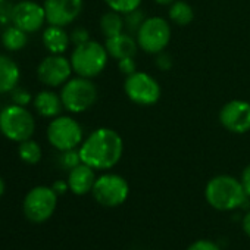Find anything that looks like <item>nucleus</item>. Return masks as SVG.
Listing matches in <instances>:
<instances>
[{
    "mask_svg": "<svg viewBox=\"0 0 250 250\" xmlns=\"http://www.w3.org/2000/svg\"><path fill=\"white\" fill-rule=\"evenodd\" d=\"M81 162L93 169H110L122 158V137L110 128H97L93 131L78 149Z\"/></svg>",
    "mask_w": 250,
    "mask_h": 250,
    "instance_id": "nucleus-1",
    "label": "nucleus"
},
{
    "mask_svg": "<svg viewBox=\"0 0 250 250\" xmlns=\"http://www.w3.org/2000/svg\"><path fill=\"white\" fill-rule=\"evenodd\" d=\"M21 78V71L18 63L6 56L0 55V94L12 93Z\"/></svg>",
    "mask_w": 250,
    "mask_h": 250,
    "instance_id": "nucleus-17",
    "label": "nucleus"
},
{
    "mask_svg": "<svg viewBox=\"0 0 250 250\" xmlns=\"http://www.w3.org/2000/svg\"><path fill=\"white\" fill-rule=\"evenodd\" d=\"M104 47L109 56L116 61H121L125 58H134L137 53L139 43L128 33H121L118 36L106 39Z\"/></svg>",
    "mask_w": 250,
    "mask_h": 250,
    "instance_id": "nucleus-16",
    "label": "nucleus"
},
{
    "mask_svg": "<svg viewBox=\"0 0 250 250\" xmlns=\"http://www.w3.org/2000/svg\"><path fill=\"white\" fill-rule=\"evenodd\" d=\"M107 50L97 42H85L75 46L71 55V65L78 77L93 78L97 77L107 63Z\"/></svg>",
    "mask_w": 250,
    "mask_h": 250,
    "instance_id": "nucleus-4",
    "label": "nucleus"
},
{
    "mask_svg": "<svg viewBox=\"0 0 250 250\" xmlns=\"http://www.w3.org/2000/svg\"><path fill=\"white\" fill-rule=\"evenodd\" d=\"M61 164L63 168L66 169H72L75 168L77 165L81 164V156H80V152L72 149V150H66V152H62V156H61Z\"/></svg>",
    "mask_w": 250,
    "mask_h": 250,
    "instance_id": "nucleus-26",
    "label": "nucleus"
},
{
    "mask_svg": "<svg viewBox=\"0 0 250 250\" xmlns=\"http://www.w3.org/2000/svg\"><path fill=\"white\" fill-rule=\"evenodd\" d=\"M96 169L85 164H80L75 168H72L68 174V186L69 191H72L77 196H84L87 193H91L94 183H96Z\"/></svg>",
    "mask_w": 250,
    "mask_h": 250,
    "instance_id": "nucleus-15",
    "label": "nucleus"
},
{
    "mask_svg": "<svg viewBox=\"0 0 250 250\" xmlns=\"http://www.w3.org/2000/svg\"><path fill=\"white\" fill-rule=\"evenodd\" d=\"M12 6H14V5H12ZM12 6L9 5L8 0H0V22L11 21Z\"/></svg>",
    "mask_w": 250,
    "mask_h": 250,
    "instance_id": "nucleus-32",
    "label": "nucleus"
},
{
    "mask_svg": "<svg viewBox=\"0 0 250 250\" xmlns=\"http://www.w3.org/2000/svg\"><path fill=\"white\" fill-rule=\"evenodd\" d=\"M18 155H20L22 162H25L28 165H36L42 161L43 150L37 142H34L33 139H28V140L20 143Z\"/></svg>",
    "mask_w": 250,
    "mask_h": 250,
    "instance_id": "nucleus-23",
    "label": "nucleus"
},
{
    "mask_svg": "<svg viewBox=\"0 0 250 250\" xmlns=\"http://www.w3.org/2000/svg\"><path fill=\"white\" fill-rule=\"evenodd\" d=\"M169 18L174 24L180 27L188 25L194 18L193 8L188 3L183 2V0H175L169 8Z\"/></svg>",
    "mask_w": 250,
    "mask_h": 250,
    "instance_id": "nucleus-22",
    "label": "nucleus"
},
{
    "mask_svg": "<svg viewBox=\"0 0 250 250\" xmlns=\"http://www.w3.org/2000/svg\"><path fill=\"white\" fill-rule=\"evenodd\" d=\"M124 24H125V30L130 34H137V31L140 30V27L143 25L145 22V12L139 11V9H134L128 14H124Z\"/></svg>",
    "mask_w": 250,
    "mask_h": 250,
    "instance_id": "nucleus-24",
    "label": "nucleus"
},
{
    "mask_svg": "<svg viewBox=\"0 0 250 250\" xmlns=\"http://www.w3.org/2000/svg\"><path fill=\"white\" fill-rule=\"evenodd\" d=\"M156 65H158V68L162 69V71H169V69L172 68V58H171V55H168V53H165V52L158 53Z\"/></svg>",
    "mask_w": 250,
    "mask_h": 250,
    "instance_id": "nucleus-31",
    "label": "nucleus"
},
{
    "mask_svg": "<svg viewBox=\"0 0 250 250\" xmlns=\"http://www.w3.org/2000/svg\"><path fill=\"white\" fill-rule=\"evenodd\" d=\"M88 40H90L88 31L84 30V28H75V30L72 31V34H71V42H72L75 46L83 44V43H85V42H88Z\"/></svg>",
    "mask_w": 250,
    "mask_h": 250,
    "instance_id": "nucleus-30",
    "label": "nucleus"
},
{
    "mask_svg": "<svg viewBox=\"0 0 250 250\" xmlns=\"http://www.w3.org/2000/svg\"><path fill=\"white\" fill-rule=\"evenodd\" d=\"M36 131V119L27 106L9 104L0 110V133L8 140L21 143L33 137Z\"/></svg>",
    "mask_w": 250,
    "mask_h": 250,
    "instance_id": "nucleus-3",
    "label": "nucleus"
},
{
    "mask_svg": "<svg viewBox=\"0 0 250 250\" xmlns=\"http://www.w3.org/2000/svg\"><path fill=\"white\" fill-rule=\"evenodd\" d=\"M206 202L216 210L229 212L241 208L247 202V196L241 183L231 175H216L206 184Z\"/></svg>",
    "mask_w": 250,
    "mask_h": 250,
    "instance_id": "nucleus-2",
    "label": "nucleus"
},
{
    "mask_svg": "<svg viewBox=\"0 0 250 250\" xmlns=\"http://www.w3.org/2000/svg\"><path fill=\"white\" fill-rule=\"evenodd\" d=\"M240 183H241V186H243V190H244L246 196L250 199V165H247V167L243 169Z\"/></svg>",
    "mask_w": 250,
    "mask_h": 250,
    "instance_id": "nucleus-33",
    "label": "nucleus"
},
{
    "mask_svg": "<svg viewBox=\"0 0 250 250\" xmlns=\"http://www.w3.org/2000/svg\"><path fill=\"white\" fill-rule=\"evenodd\" d=\"M155 2L158 3V5H172L174 2H175V0H155Z\"/></svg>",
    "mask_w": 250,
    "mask_h": 250,
    "instance_id": "nucleus-37",
    "label": "nucleus"
},
{
    "mask_svg": "<svg viewBox=\"0 0 250 250\" xmlns=\"http://www.w3.org/2000/svg\"><path fill=\"white\" fill-rule=\"evenodd\" d=\"M100 30H102V33H103V36L106 39L124 33V30H125L124 17H121L119 12H116V11L106 12L100 18Z\"/></svg>",
    "mask_w": 250,
    "mask_h": 250,
    "instance_id": "nucleus-21",
    "label": "nucleus"
},
{
    "mask_svg": "<svg viewBox=\"0 0 250 250\" xmlns=\"http://www.w3.org/2000/svg\"><path fill=\"white\" fill-rule=\"evenodd\" d=\"M186 250H221V247L215 241H212V240L200 238V240L193 241Z\"/></svg>",
    "mask_w": 250,
    "mask_h": 250,
    "instance_id": "nucleus-27",
    "label": "nucleus"
},
{
    "mask_svg": "<svg viewBox=\"0 0 250 250\" xmlns=\"http://www.w3.org/2000/svg\"><path fill=\"white\" fill-rule=\"evenodd\" d=\"M72 71L71 61L62 55H50L40 62L37 68V77L40 83L47 87H59L71 78Z\"/></svg>",
    "mask_w": 250,
    "mask_h": 250,
    "instance_id": "nucleus-12",
    "label": "nucleus"
},
{
    "mask_svg": "<svg viewBox=\"0 0 250 250\" xmlns=\"http://www.w3.org/2000/svg\"><path fill=\"white\" fill-rule=\"evenodd\" d=\"M52 188L58 193V196H61V194H65V193L69 190V186H68V181L58 180V181H55V183H53Z\"/></svg>",
    "mask_w": 250,
    "mask_h": 250,
    "instance_id": "nucleus-34",
    "label": "nucleus"
},
{
    "mask_svg": "<svg viewBox=\"0 0 250 250\" xmlns=\"http://www.w3.org/2000/svg\"><path fill=\"white\" fill-rule=\"evenodd\" d=\"M33 104H34V109L37 110V113L44 118L59 116V113L63 107L61 94H56L55 91H50V90H43V91L37 93V96L33 100Z\"/></svg>",
    "mask_w": 250,
    "mask_h": 250,
    "instance_id": "nucleus-18",
    "label": "nucleus"
},
{
    "mask_svg": "<svg viewBox=\"0 0 250 250\" xmlns=\"http://www.w3.org/2000/svg\"><path fill=\"white\" fill-rule=\"evenodd\" d=\"M11 22L25 33H36L43 27L44 22H47L44 6L34 0L18 2L12 6Z\"/></svg>",
    "mask_w": 250,
    "mask_h": 250,
    "instance_id": "nucleus-11",
    "label": "nucleus"
},
{
    "mask_svg": "<svg viewBox=\"0 0 250 250\" xmlns=\"http://www.w3.org/2000/svg\"><path fill=\"white\" fill-rule=\"evenodd\" d=\"M243 231L244 234L250 238V210L244 215L243 218Z\"/></svg>",
    "mask_w": 250,
    "mask_h": 250,
    "instance_id": "nucleus-35",
    "label": "nucleus"
},
{
    "mask_svg": "<svg viewBox=\"0 0 250 250\" xmlns=\"http://www.w3.org/2000/svg\"><path fill=\"white\" fill-rule=\"evenodd\" d=\"M124 90L131 102L142 106L155 104L161 97V87L158 81L152 75L139 71L127 77Z\"/></svg>",
    "mask_w": 250,
    "mask_h": 250,
    "instance_id": "nucleus-10",
    "label": "nucleus"
},
{
    "mask_svg": "<svg viewBox=\"0 0 250 250\" xmlns=\"http://www.w3.org/2000/svg\"><path fill=\"white\" fill-rule=\"evenodd\" d=\"M58 206V193L47 186H37L31 188L22 203L25 218L34 224H43L49 221Z\"/></svg>",
    "mask_w": 250,
    "mask_h": 250,
    "instance_id": "nucleus-5",
    "label": "nucleus"
},
{
    "mask_svg": "<svg viewBox=\"0 0 250 250\" xmlns=\"http://www.w3.org/2000/svg\"><path fill=\"white\" fill-rule=\"evenodd\" d=\"M61 99L66 110L72 113H81L88 110L96 103L97 88L90 78H69L62 87Z\"/></svg>",
    "mask_w": 250,
    "mask_h": 250,
    "instance_id": "nucleus-6",
    "label": "nucleus"
},
{
    "mask_svg": "<svg viewBox=\"0 0 250 250\" xmlns=\"http://www.w3.org/2000/svg\"><path fill=\"white\" fill-rule=\"evenodd\" d=\"M12 102L15 104L28 106V103L31 102V94L27 90H24V88H15L12 91Z\"/></svg>",
    "mask_w": 250,
    "mask_h": 250,
    "instance_id": "nucleus-28",
    "label": "nucleus"
},
{
    "mask_svg": "<svg viewBox=\"0 0 250 250\" xmlns=\"http://www.w3.org/2000/svg\"><path fill=\"white\" fill-rule=\"evenodd\" d=\"M28 33L22 31L21 28L15 27V25H11L8 27L3 34H2V44L6 50L9 52H18V50H22L27 43H28V37H27Z\"/></svg>",
    "mask_w": 250,
    "mask_h": 250,
    "instance_id": "nucleus-20",
    "label": "nucleus"
},
{
    "mask_svg": "<svg viewBox=\"0 0 250 250\" xmlns=\"http://www.w3.org/2000/svg\"><path fill=\"white\" fill-rule=\"evenodd\" d=\"M136 39L140 49L147 53L158 55L165 50L171 40V27L164 18H146L136 34Z\"/></svg>",
    "mask_w": 250,
    "mask_h": 250,
    "instance_id": "nucleus-9",
    "label": "nucleus"
},
{
    "mask_svg": "<svg viewBox=\"0 0 250 250\" xmlns=\"http://www.w3.org/2000/svg\"><path fill=\"white\" fill-rule=\"evenodd\" d=\"M104 3L110 8V11H116L119 14H128L134 9H139L142 0H104Z\"/></svg>",
    "mask_w": 250,
    "mask_h": 250,
    "instance_id": "nucleus-25",
    "label": "nucleus"
},
{
    "mask_svg": "<svg viewBox=\"0 0 250 250\" xmlns=\"http://www.w3.org/2000/svg\"><path fill=\"white\" fill-rule=\"evenodd\" d=\"M222 127L234 134L250 131V103L244 100H231L225 103L219 112Z\"/></svg>",
    "mask_w": 250,
    "mask_h": 250,
    "instance_id": "nucleus-13",
    "label": "nucleus"
},
{
    "mask_svg": "<svg viewBox=\"0 0 250 250\" xmlns=\"http://www.w3.org/2000/svg\"><path fill=\"white\" fill-rule=\"evenodd\" d=\"M5 190H6L5 181H3V178H2V177H0V199H2V196L5 194Z\"/></svg>",
    "mask_w": 250,
    "mask_h": 250,
    "instance_id": "nucleus-36",
    "label": "nucleus"
},
{
    "mask_svg": "<svg viewBox=\"0 0 250 250\" xmlns=\"http://www.w3.org/2000/svg\"><path fill=\"white\" fill-rule=\"evenodd\" d=\"M47 140L59 152L72 150L83 143V128L71 116H56L47 127Z\"/></svg>",
    "mask_w": 250,
    "mask_h": 250,
    "instance_id": "nucleus-7",
    "label": "nucleus"
},
{
    "mask_svg": "<svg viewBox=\"0 0 250 250\" xmlns=\"http://www.w3.org/2000/svg\"><path fill=\"white\" fill-rule=\"evenodd\" d=\"M71 37L63 30V27L49 25L43 31V44L50 52V55H62L69 47Z\"/></svg>",
    "mask_w": 250,
    "mask_h": 250,
    "instance_id": "nucleus-19",
    "label": "nucleus"
},
{
    "mask_svg": "<svg viewBox=\"0 0 250 250\" xmlns=\"http://www.w3.org/2000/svg\"><path fill=\"white\" fill-rule=\"evenodd\" d=\"M91 194L99 205L104 208H116L128 199L130 186L121 175L104 174L96 178Z\"/></svg>",
    "mask_w": 250,
    "mask_h": 250,
    "instance_id": "nucleus-8",
    "label": "nucleus"
},
{
    "mask_svg": "<svg viewBox=\"0 0 250 250\" xmlns=\"http://www.w3.org/2000/svg\"><path fill=\"white\" fill-rule=\"evenodd\" d=\"M43 6L49 25L66 27L80 17L84 0H44Z\"/></svg>",
    "mask_w": 250,
    "mask_h": 250,
    "instance_id": "nucleus-14",
    "label": "nucleus"
},
{
    "mask_svg": "<svg viewBox=\"0 0 250 250\" xmlns=\"http://www.w3.org/2000/svg\"><path fill=\"white\" fill-rule=\"evenodd\" d=\"M118 68L122 74H125L127 77L137 71V66H136V62L133 58H125V59L118 61Z\"/></svg>",
    "mask_w": 250,
    "mask_h": 250,
    "instance_id": "nucleus-29",
    "label": "nucleus"
}]
</instances>
